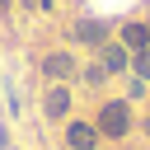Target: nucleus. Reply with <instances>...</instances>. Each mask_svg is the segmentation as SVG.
Instances as JSON below:
<instances>
[{"label": "nucleus", "mask_w": 150, "mask_h": 150, "mask_svg": "<svg viewBox=\"0 0 150 150\" xmlns=\"http://www.w3.org/2000/svg\"><path fill=\"white\" fill-rule=\"evenodd\" d=\"M98 136H112V141H122L127 131H131V103L127 98H108L103 108H98Z\"/></svg>", "instance_id": "obj_1"}, {"label": "nucleus", "mask_w": 150, "mask_h": 150, "mask_svg": "<svg viewBox=\"0 0 150 150\" xmlns=\"http://www.w3.org/2000/svg\"><path fill=\"white\" fill-rule=\"evenodd\" d=\"M42 75L56 80V84H66V80L80 75V61H75L70 52H47V56H42Z\"/></svg>", "instance_id": "obj_2"}, {"label": "nucleus", "mask_w": 150, "mask_h": 150, "mask_svg": "<svg viewBox=\"0 0 150 150\" xmlns=\"http://www.w3.org/2000/svg\"><path fill=\"white\" fill-rule=\"evenodd\" d=\"M108 38H112V28L98 23V19H80V23H70V42H80V47H103Z\"/></svg>", "instance_id": "obj_3"}, {"label": "nucleus", "mask_w": 150, "mask_h": 150, "mask_svg": "<svg viewBox=\"0 0 150 150\" xmlns=\"http://www.w3.org/2000/svg\"><path fill=\"white\" fill-rule=\"evenodd\" d=\"M98 66H103L108 75H122V70L131 66V52H127L122 42H112V38H108V42L98 47Z\"/></svg>", "instance_id": "obj_4"}, {"label": "nucleus", "mask_w": 150, "mask_h": 150, "mask_svg": "<svg viewBox=\"0 0 150 150\" xmlns=\"http://www.w3.org/2000/svg\"><path fill=\"white\" fill-rule=\"evenodd\" d=\"M42 112H47L52 122L70 117V89H66V84H52V89L42 94Z\"/></svg>", "instance_id": "obj_5"}, {"label": "nucleus", "mask_w": 150, "mask_h": 150, "mask_svg": "<svg viewBox=\"0 0 150 150\" xmlns=\"http://www.w3.org/2000/svg\"><path fill=\"white\" fill-rule=\"evenodd\" d=\"M94 141H98V127L94 122H70L66 127V145L70 150H94Z\"/></svg>", "instance_id": "obj_6"}, {"label": "nucleus", "mask_w": 150, "mask_h": 150, "mask_svg": "<svg viewBox=\"0 0 150 150\" xmlns=\"http://www.w3.org/2000/svg\"><path fill=\"white\" fill-rule=\"evenodd\" d=\"M122 47H127V52L150 47V28H145V23H122Z\"/></svg>", "instance_id": "obj_7"}, {"label": "nucleus", "mask_w": 150, "mask_h": 150, "mask_svg": "<svg viewBox=\"0 0 150 150\" xmlns=\"http://www.w3.org/2000/svg\"><path fill=\"white\" fill-rule=\"evenodd\" d=\"M131 70H136V80H150V47L131 52Z\"/></svg>", "instance_id": "obj_8"}, {"label": "nucleus", "mask_w": 150, "mask_h": 150, "mask_svg": "<svg viewBox=\"0 0 150 150\" xmlns=\"http://www.w3.org/2000/svg\"><path fill=\"white\" fill-rule=\"evenodd\" d=\"M80 75H84V84H103V80H108L103 66H89V70H80Z\"/></svg>", "instance_id": "obj_9"}, {"label": "nucleus", "mask_w": 150, "mask_h": 150, "mask_svg": "<svg viewBox=\"0 0 150 150\" xmlns=\"http://www.w3.org/2000/svg\"><path fill=\"white\" fill-rule=\"evenodd\" d=\"M23 5H28V9H38V5H42V0H23Z\"/></svg>", "instance_id": "obj_10"}, {"label": "nucleus", "mask_w": 150, "mask_h": 150, "mask_svg": "<svg viewBox=\"0 0 150 150\" xmlns=\"http://www.w3.org/2000/svg\"><path fill=\"white\" fill-rule=\"evenodd\" d=\"M0 9H9V0H0Z\"/></svg>", "instance_id": "obj_11"}, {"label": "nucleus", "mask_w": 150, "mask_h": 150, "mask_svg": "<svg viewBox=\"0 0 150 150\" xmlns=\"http://www.w3.org/2000/svg\"><path fill=\"white\" fill-rule=\"evenodd\" d=\"M145 28H150V19H145Z\"/></svg>", "instance_id": "obj_12"}]
</instances>
